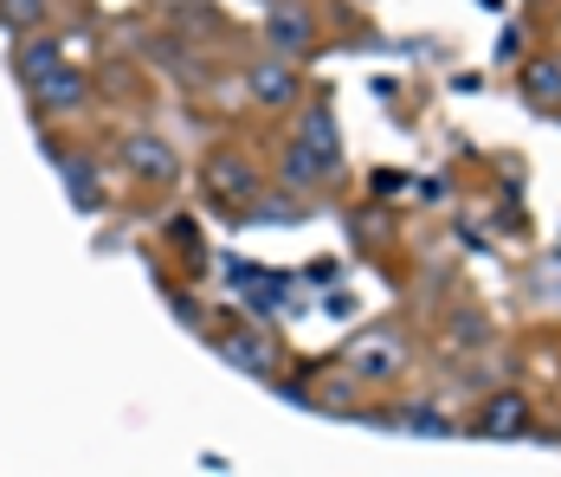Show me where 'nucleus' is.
Listing matches in <instances>:
<instances>
[{
    "mask_svg": "<svg viewBox=\"0 0 561 477\" xmlns=\"http://www.w3.org/2000/svg\"><path fill=\"white\" fill-rule=\"evenodd\" d=\"M342 168V143H336V116L317 104V110H304V123H297V136L284 143V156H278V174H284V188L290 194H310V188H323L330 174Z\"/></svg>",
    "mask_w": 561,
    "mask_h": 477,
    "instance_id": "f257e3e1",
    "label": "nucleus"
},
{
    "mask_svg": "<svg viewBox=\"0 0 561 477\" xmlns=\"http://www.w3.org/2000/svg\"><path fill=\"white\" fill-rule=\"evenodd\" d=\"M201 194H207L226 219H245V213H259L265 168L245 156V149H232V143H214V149L201 156Z\"/></svg>",
    "mask_w": 561,
    "mask_h": 477,
    "instance_id": "f03ea898",
    "label": "nucleus"
},
{
    "mask_svg": "<svg viewBox=\"0 0 561 477\" xmlns=\"http://www.w3.org/2000/svg\"><path fill=\"white\" fill-rule=\"evenodd\" d=\"M342 368L355 374V381H368V387H393V381H407V368H413V336L400 322H375V329H362L342 349Z\"/></svg>",
    "mask_w": 561,
    "mask_h": 477,
    "instance_id": "7ed1b4c3",
    "label": "nucleus"
},
{
    "mask_svg": "<svg viewBox=\"0 0 561 477\" xmlns=\"http://www.w3.org/2000/svg\"><path fill=\"white\" fill-rule=\"evenodd\" d=\"M239 84H245V104L265 110V116H290V110L304 104V65L297 58H252L245 71H239Z\"/></svg>",
    "mask_w": 561,
    "mask_h": 477,
    "instance_id": "20e7f679",
    "label": "nucleus"
},
{
    "mask_svg": "<svg viewBox=\"0 0 561 477\" xmlns=\"http://www.w3.org/2000/svg\"><path fill=\"white\" fill-rule=\"evenodd\" d=\"M259 39H265V53L297 58V65H304V58L317 53V39H323L317 7H310V0H272L265 20H259Z\"/></svg>",
    "mask_w": 561,
    "mask_h": 477,
    "instance_id": "39448f33",
    "label": "nucleus"
},
{
    "mask_svg": "<svg viewBox=\"0 0 561 477\" xmlns=\"http://www.w3.org/2000/svg\"><path fill=\"white\" fill-rule=\"evenodd\" d=\"M116 161L142 181V188H174L181 181V149L162 129H123L116 136Z\"/></svg>",
    "mask_w": 561,
    "mask_h": 477,
    "instance_id": "423d86ee",
    "label": "nucleus"
},
{
    "mask_svg": "<svg viewBox=\"0 0 561 477\" xmlns=\"http://www.w3.org/2000/svg\"><path fill=\"white\" fill-rule=\"evenodd\" d=\"M471 432L478 439H529L536 432V400L523 387H491L478 407H471Z\"/></svg>",
    "mask_w": 561,
    "mask_h": 477,
    "instance_id": "0eeeda50",
    "label": "nucleus"
},
{
    "mask_svg": "<svg viewBox=\"0 0 561 477\" xmlns=\"http://www.w3.org/2000/svg\"><path fill=\"white\" fill-rule=\"evenodd\" d=\"M491 342H497L491 310H484V304H471V297H458V310L446 317V349H458V355H484Z\"/></svg>",
    "mask_w": 561,
    "mask_h": 477,
    "instance_id": "6e6552de",
    "label": "nucleus"
},
{
    "mask_svg": "<svg viewBox=\"0 0 561 477\" xmlns=\"http://www.w3.org/2000/svg\"><path fill=\"white\" fill-rule=\"evenodd\" d=\"M516 91H523L529 110L561 116V58H523V65H516Z\"/></svg>",
    "mask_w": 561,
    "mask_h": 477,
    "instance_id": "1a4fd4ad",
    "label": "nucleus"
},
{
    "mask_svg": "<svg viewBox=\"0 0 561 477\" xmlns=\"http://www.w3.org/2000/svg\"><path fill=\"white\" fill-rule=\"evenodd\" d=\"M33 98H39V110H53V116H71V110L91 104V78L71 71V65H53V71L33 84Z\"/></svg>",
    "mask_w": 561,
    "mask_h": 477,
    "instance_id": "9d476101",
    "label": "nucleus"
},
{
    "mask_svg": "<svg viewBox=\"0 0 561 477\" xmlns=\"http://www.w3.org/2000/svg\"><path fill=\"white\" fill-rule=\"evenodd\" d=\"M226 362L232 368H252V374H278V342L265 336V329H226L220 336Z\"/></svg>",
    "mask_w": 561,
    "mask_h": 477,
    "instance_id": "9b49d317",
    "label": "nucleus"
},
{
    "mask_svg": "<svg viewBox=\"0 0 561 477\" xmlns=\"http://www.w3.org/2000/svg\"><path fill=\"white\" fill-rule=\"evenodd\" d=\"M53 65H65V53H58V39L46 33V26L20 39V53H13V71H20V84H39Z\"/></svg>",
    "mask_w": 561,
    "mask_h": 477,
    "instance_id": "f8f14e48",
    "label": "nucleus"
},
{
    "mask_svg": "<svg viewBox=\"0 0 561 477\" xmlns=\"http://www.w3.org/2000/svg\"><path fill=\"white\" fill-rule=\"evenodd\" d=\"M53 20V0H0V26L7 33H39Z\"/></svg>",
    "mask_w": 561,
    "mask_h": 477,
    "instance_id": "ddd939ff",
    "label": "nucleus"
},
{
    "mask_svg": "<svg viewBox=\"0 0 561 477\" xmlns=\"http://www.w3.org/2000/svg\"><path fill=\"white\" fill-rule=\"evenodd\" d=\"M497 58H504V65H510V58H523V33H504V46H497Z\"/></svg>",
    "mask_w": 561,
    "mask_h": 477,
    "instance_id": "4468645a",
    "label": "nucleus"
}]
</instances>
